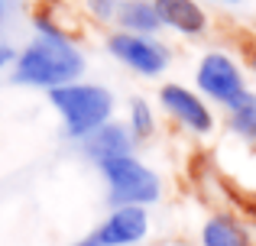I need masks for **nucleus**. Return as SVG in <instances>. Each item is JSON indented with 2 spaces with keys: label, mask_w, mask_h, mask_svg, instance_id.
<instances>
[{
  "label": "nucleus",
  "mask_w": 256,
  "mask_h": 246,
  "mask_svg": "<svg viewBox=\"0 0 256 246\" xmlns=\"http://www.w3.org/2000/svg\"><path fill=\"white\" fill-rule=\"evenodd\" d=\"M84 71L82 52L72 45L65 32L58 36H36L13 62V78L20 84H39V88H62L75 84Z\"/></svg>",
  "instance_id": "f257e3e1"
},
{
  "label": "nucleus",
  "mask_w": 256,
  "mask_h": 246,
  "mask_svg": "<svg viewBox=\"0 0 256 246\" xmlns=\"http://www.w3.org/2000/svg\"><path fill=\"white\" fill-rule=\"evenodd\" d=\"M49 101L65 120V133L75 139L91 136L104 123H110L114 114V94L100 84H62V88L49 91Z\"/></svg>",
  "instance_id": "f03ea898"
},
{
  "label": "nucleus",
  "mask_w": 256,
  "mask_h": 246,
  "mask_svg": "<svg viewBox=\"0 0 256 246\" xmlns=\"http://www.w3.org/2000/svg\"><path fill=\"white\" fill-rule=\"evenodd\" d=\"M98 169L107 178V185H110V201L117 208H146V204H156L159 195H162L159 175L133 156L107 159Z\"/></svg>",
  "instance_id": "7ed1b4c3"
},
{
  "label": "nucleus",
  "mask_w": 256,
  "mask_h": 246,
  "mask_svg": "<svg viewBox=\"0 0 256 246\" xmlns=\"http://www.w3.org/2000/svg\"><path fill=\"white\" fill-rule=\"evenodd\" d=\"M194 81H198V91H204L211 101L224 104L227 110L240 107L253 94V91H246L244 75H240L237 62L227 52H208V55H201L198 68H194Z\"/></svg>",
  "instance_id": "20e7f679"
},
{
  "label": "nucleus",
  "mask_w": 256,
  "mask_h": 246,
  "mask_svg": "<svg viewBox=\"0 0 256 246\" xmlns=\"http://www.w3.org/2000/svg\"><path fill=\"white\" fill-rule=\"evenodd\" d=\"M107 52H110L117 62H124L126 68L140 71V75H146V78L162 75L172 62L169 45H162L159 39H150V36H133V32H114V36L107 39Z\"/></svg>",
  "instance_id": "39448f33"
},
{
  "label": "nucleus",
  "mask_w": 256,
  "mask_h": 246,
  "mask_svg": "<svg viewBox=\"0 0 256 246\" xmlns=\"http://www.w3.org/2000/svg\"><path fill=\"white\" fill-rule=\"evenodd\" d=\"M159 101H162L166 114H169L172 120H178L182 126H188L192 133L208 136V133L214 130L211 107L201 101V94H194L192 88H185V84H166V88L159 91Z\"/></svg>",
  "instance_id": "423d86ee"
},
{
  "label": "nucleus",
  "mask_w": 256,
  "mask_h": 246,
  "mask_svg": "<svg viewBox=\"0 0 256 246\" xmlns=\"http://www.w3.org/2000/svg\"><path fill=\"white\" fill-rule=\"evenodd\" d=\"M150 234L146 208H114V214L94 230L91 240L98 246H133Z\"/></svg>",
  "instance_id": "0eeeda50"
},
{
  "label": "nucleus",
  "mask_w": 256,
  "mask_h": 246,
  "mask_svg": "<svg viewBox=\"0 0 256 246\" xmlns=\"http://www.w3.org/2000/svg\"><path fill=\"white\" fill-rule=\"evenodd\" d=\"M152 10L159 23L182 36H201L208 29V16L194 0H152Z\"/></svg>",
  "instance_id": "6e6552de"
},
{
  "label": "nucleus",
  "mask_w": 256,
  "mask_h": 246,
  "mask_svg": "<svg viewBox=\"0 0 256 246\" xmlns=\"http://www.w3.org/2000/svg\"><path fill=\"white\" fill-rule=\"evenodd\" d=\"M84 152L94 162H107V159L133 156V136L124 123H104L100 130H94L91 136H84Z\"/></svg>",
  "instance_id": "1a4fd4ad"
},
{
  "label": "nucleus",
  "mask_w": 256,
  "mask_h": 246,
  "mask_svg": "<svg viewBox=\"0 0 256 246\" xmlns=\"http://www.w3.org/2000/svg\"><path fill=\"white\" fill-rule=\"evenodd\" d=\"M201 246H253V240L234 214H214L201 227Z\"/></svg>",
  "instance_id": "9d476101"
},
{
  "label": "nucleus",
  "mask_w": 256,
  "mask_h": 246,
  "mask_svg": "<svg viewBox=\"0 0 256 246\" xmlns=\"http://www.w3.org/2000/svg\"><path fill=\"white\" fill-rule=\"evenodd\" d=\"M117 23L124 26L120 32H133V36H152L162 26L152 10V0H120Z\"/></svg>",
  "instance_id": "9b49d317"
},
{
  "label": "nucleus",
  "mask_w": 256,
  "mask_h": 246,
  "mask_svg": "<svg viewBox=\"0 0 256 246\" xmlns=\"http://www.w3.org/2000/svg\"><path fill=\"white\" fill-rule=\"evenodd\" d=\"M126 130H130V136H136V139H150L152 133H156V117H152L150 101H143V97H133L130 101V120H126Z\"/></svg>",
  "instance_id": "f8f14e48"
},
{
  "label": "nucleus",
  "mask_w": 256,
  "mask_h": 246,
  "mask_svg": "<svg viewBox=\"0 0 256 246\" xmlns=\"http://www.w3.org/2000/svg\"><path fill=\"white\" fill-rule=\"evenodd\" d=\"M230 130L237 133V136H244L246 143L256 139V94H250L240 107L230 110Z\"/></svg>",
  "instance_id": "ddd939ff"
},
{
  "label": "nucleus",
  "mask_w": 256,
  "mask_h": 246,
  "mask_svg": "<svg viewBox=\"0 0 256 246\" xmlns=\"http://www.w3.org/2000/svg\"><path fill=\"white\" fill-rule=\"evenodd\" d=\"M117 10H120V0H88V13H91L98 23L117 19Z\"/></svg>",
  "instance_id": "4468645a"
},
{
  "label": "nucleus",
  "mask_w": 256,
  "mask_h": 246,
  "mask_svg": "<svg viewBox=\"0 0 256 246\" xmlns=\"http://www.w3.org/2000/svg\"><path fill=\"white\" fill-rule=\"evenodd\" d=\"M13 62H16V52H13V45L0 39V68H6V65H13Z\"/></svg>",
  "instance_id": "2eb2a0df"
},
{
  "label": "nucleus",
  "mask_w": 256,
  "mask_h": 246,
  "mask_svg": "<svg viewBox=\"0 0 256 246\" xmlns=\"http://www.w3.org/2000/svg\"><path fill=\"white\" fill-rule=\"evenodd\" d=\"M75 246H98V243H94V240H84V243H75Z\"/></svg>",
  "instance_id": "dca6fc26"
},
{
  "label": "nucleus",
  "mask_w": 256,
  "mask_h": 246,
  "mask_svg": "<svg viewBox=\"0 0 256 246\" xmlns=\"http://www.w3.org/2000/svg\"><path fill=\"white\" fill-rule=\"evenodd\" d=\"M0 23H4V3H0Z\"/></svg>",
  "instance_id": "f3484780"
},
{
  "label": "nucleus",
  "mask_w": 256,
  "mask_h": 246,
  "mask_svg": "<svg viewBox=\"0 0 256 246\" xmlns=\"http://www.w3.org/2000/svg\"><path fill=\"white\" fill-rule=\"evenodd\" d=\"M0 3H4V0H0Z\"/></svg>",
  "instance_id": "a211bd4d"
}]
</instances>
